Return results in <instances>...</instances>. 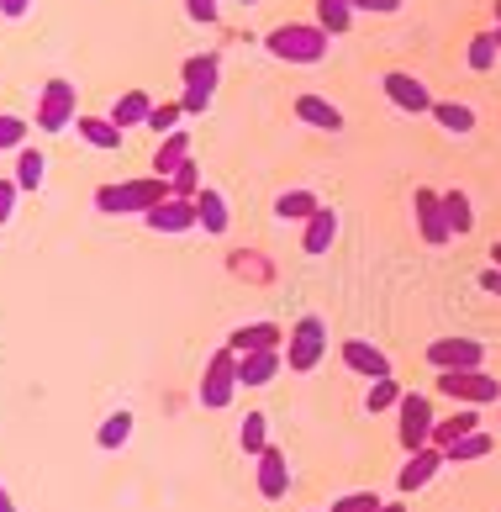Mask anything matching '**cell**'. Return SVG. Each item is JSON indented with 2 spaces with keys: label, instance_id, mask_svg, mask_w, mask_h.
I'll return each instance as SVG.
<instances>
[{
  "label": "cell",
  "instance_id": "34",
  "mask_svg": "<svg viewBox=\"0 0 501 512\" xmlns=\"http://www.w3.org/2000/svg\"><path fill=\"white\" fill-rule=\"evenodd\" d=\"M496 53H501L496 32H480V37H470V53H465V59H470L475 74H491V69H496Z\"/></svg>",
  "mask_w": 501,
  "mask_h": 512
},
{
  "label": "cell",
  "instance_id": "6",
  "mask_svg": "<svg viewBox=\"0 0 501 512\" xmlns=\"http://www.w3.org/2000/svg\"><path fill=\"white\" fill-rule=\"evenodd\" d=\"M327 359V322L322 317H301L291 333H285V370L312 375Z\"/></svg>",
  "mask_w": 501,
  "mask_h": 512
},
{
  "label": "cell",
  "instance_id": "19",
  "mask_svg": "<svg viewBox=\"0 0 501 512\" xmlns=\"http://www.w3.org/2000/svg\"><path fill=\"white\" fill-rule=\"evenodd\" d=\"M301 227H306V233H301V249L312 254V259H322V254L338 243V212H333V206H322V212H317L312 222H301Z\"/></svg>",
  "mask_w": 501,
  "mask_h": 512
},
{
  "label": "cell",
  "instance_id": "35",
  "mask_svg": "<svg viewBox=\"0 0 501 512\" xmlns=\"http://www.w3.org/2000/svg\"><path fill=\"white\" fill-rule=\"evenodd\" d=\"M127 439H132V412H111L101 423V433H95V444H101V449H122Z\"/></svg>",
  "mask_w": 501,
  "mask_h": 512
},
{
  "label": "cell",
  "instance_id": "40",
  "mask_svg": "<svg viewBox=\"0 0 501 512\" xmlns=\"http://www.w3.org/2000/svg\"><path fill=\"white\" fill-rule=\"evenodd\" d=\"M16 196H22V185H16V180H0V227L11 222V212H16Z\"/></svg>",
  "mask_w": 501,
  "mask_h": 512
},
{
  "label": "cell",
  "instance_id": "15",
  "mask_svg": "<svg viewBox=\"0 0 501 512\" xmlns=\"http://www.w3.org/2000/svg\"><path fill=\"white\" fill-rule=\"evenodd\" d=\"M227 349H233V354L285 349V333H280V322H238V328L227 333Z\"/></svg>",
  "mask_w": 501,
  "mask_h": 512
},
{
  "label": "cell",
  "instance_id": "14",
  "mask_svg": "<svg viewBox=\"0 0 501 512\" xmlns=\"http://www.w3.org/2000/svg\"><path fill=\"white\" fill-rule=\"evenodd\" d=\"M343 365H349L354 375H364V381H380V375H391V359H385L380 344H370V338H343Z\"/></svg>",
  "mask_w": 501,
  "mask_h": 512
},
{
  "label": "cell",
  "instance_id": "48",
  "mask_svg": "<svg viewBox=\"0 0 501 512\" xmlns=\"http://www.w3.org/2000/svg\"><path fill=\"white\" fill-rule=\"evenodd\" d=\"M491 16H496V27H501V0H496V6H491Z\"/></svg>",
  "mask_w": 501,
  "mask_h": 512
},
{
  "label": "cell",
  "instance_id": "26",
  "mask_svg": "<svg viewBox=\"0 0 501 512\" xmlns=\"http://www.w3.org/2000/svg\"><path fill=\"white\" fill-rule=\"evenodd\" d=\"M401 396H407V386L396 381V375H380V381H370V391H364V412L380 417V412H396Z\"/></svg>",
  "mask_w": 501,
  "mask_h": 512
},
{
  "label": "cell",
  "instance_id": "11",
  "mask_svg": "<svg viewBox=\"0 0 501 512\" xmlns=\"http://www.w3.org/2000/svg\"><path fill=\"white\" fill-rule=\"evenodd\" d=\"M428 365L433 370H486V344L480 338H433Z\"/></svg>",
  "mask_w": 501,
  "mask_h": 512
},
{
  "label": "cell",
  "instance_id": "41",
  "mask_svg": "<svg viewBox=\"0 0 501 512\" xmlns=\"http://www.w3.org/2000/svg\"><path fill=\"white\" fill-rule=\"evenodd\" d=\"M349 6H354V11H370V16H396L407 0H349Z\"/></svg>",
  "mask_w": 501,
  "mask_h": 512
},
{
  "label": "cell",
  "instance_id": "38",
  "mask_svg": "<svg viewBox=\"0 0 501 512\" xmlns=\"http://www.w3.org/2000/svg\"><path fill=\"white\" fill-rule=\"evenodd\" d=\"M385 502H380V491H349V497H338L327 512H380Z\"/></svg>",
  "mask_w": 501,
  "mask_h": 512
},
{
  "label": "cell",
  "instance_id": "27",
  "mask_svg": "<svg viewBox=\"0 0 501 512\" xmlns=\"http://www.w3.org/2000/svg\"><path fill=\"white\" fill-rule=\"evenodd\" d=\"M312 6H317V27H322L327 37H343V32L354 27V16H359L349 0H312Z\"/></svg>",
  "mask_w": 501,
  "mask_h": 512
},
{
  "label": "cell",
  "instance_id": "2",
  "mask_svg": "<svg viewBox=\"0 0 501 512\" xmlns=\"http://www.w3.org/2000/svg\"><path fill=\"white\" fill-rule=\"evenodd\" d=\"M327 43H333V37H327L317 22H280V27L264 32L269 59H280V64H322Z\"/></svg>",
  "mask_w": 501,
  "mask_h": 512
},
{
  "label": "cell",
  "instance_id": "4",
  "mask_svg": "<svg viewBox=\"0 0 501 512\" xmlns=\"http://www.w3.org/2000/svg\"><path fill=\"white\" fill-rule=\"evenodd\" d=\"M238 354L233 349H217L206 359V370H201V386H196V396H201V407L206 412H222V407H233V396H238Z\"/></svg>",
  "mask_w": 501,
  "mask_h": 512
},
{
  "label": "cell",
  "instance_id": "3",
  "mask_svg": "<svg viewBox=\"0 0 501 512\" xmlns=\"http://www.w3.org/2000/svg\"><path fill=\"white\" fill-rule=\"evenodd\" d=\"M180 80H185V117H206L211 96H217V80H222V59L217 53H190V59L180 64Z\"/></svg>",
  "mask_w": 501,
  "mask_h": 512
},
{
  "label": "cell",
  "instance_id": "5",
  "mask_svg": "<svg viewBox=\"0 0 501 512\" xmlns=\"http://www.w3.org/2000/svg\"><path fill=\"white\" fill-rule=\"evenodd\" d=\"M433 386L459 407H496L501 402V381L491 370H438Z\"/></svg>",
  "mask_w": 501,
  "mask_h": 512
},
{
  "label": "cell",
  "instance_id": "44",
  "mask_svg": "<svg viewBox=\"0 0 501 512\" xmlns=\"http://www.w3.org/2000/svg\"><path fill=\"white\" fill-rule=\"evenodd\" d=\"M0 512H16V502H11V491L0 486Z\"/></svg>",
  "mask_w": 501,
  "mask_h": 512
},
{
  "label": "cell",
  "instance_id": "23",
  "mask_svg": "<svg viewBox=\"0 0 501 512\" xmlns=\"http://www.w3.org/2000/svg\"><path fill=\"white\" fill-rule=\"evenodd\" d=\"M74 132H80L90 148H106V154H117V148H122V127L111 117H74Z\"/></svg>",
  "mask_w": 501,
  "mask_h": 512
},
{
  "label": "cell",
  "instance_id": "32",
  "mask_svg": "<svg viewBox=\"0 0 501 512\" xmlns=\"http://www.w3.org/2000/svg\"><path fill=\"white\" fill-rule=\"evenodd\" d=\"M238 449L254 454V460L269 449V417H264V412H248L243 423H238Z\"/></svg>",
  "mask_w": 501,
  "mask_h": 512
},
{
  "label": "cell",
  "instance_id": "33",
  "mask_svg": "<svg viewBox=\"0 0 501 512\" xmlns=\"http://www.w3.org/2000/svg\"><path fill=\"white\" fill-rule=\"evenodd\" d=\"M206 191V185H201V164L196 159H185L180 169H175V175H169V196H180V201H196Z\"/></svg>",
  "mask_w": 501,
  "mask_h": 512
},
{
  "label": "cell",
  "instance_id": "49",
  "mask_svg": "<svg viewBox=\"0 0 501 512\" xmlns=\"http://www.w3.org/2000/svg\"><path fill=\"white\" fill-rule=\"evenodd\" d=\"M496 43H501V27H496Z\"/></svg>",
  "mask_w": 501,
  "mask_h": 512
},
{
  "label": "cell",
  "instance_id": "8",
  "mask_svg": "<svg viewBox=\"0 0 501 512\" xmlns=\"http://www.w3.org/2000/svg\"><path fill=\"white\" fill-rule=\"evenodd\" d=\"M396 439H401V449H428L433 444V423H438V417H433V402H428V396H422V391H407V396H401V407H396Z\"/></svg>",
  "mask_w": 501,
  "mask_h": 512
},
{
  "label": "cell",
  "instance_id": "31",
  "mask_svg": "<svg viewBox=\"0 0 501 512\" xmlns=\"http://www.w3.org/2000/svg\"><path fill=\"white\" fill-rule=\"evenodd\" d=\"M443 212H449V227H454V238H465L470 227H475V201H470V191H443Z\"/></svg>",
  "mask_w": 501,
  "mask_h": 512
},
{
  "label": "cell",
  "instance_id": "50",
  "mask_svg": "<svg viewBox=\"0 0 501 512\" xmlns=\"http://www.w3.org/2000/svg\"><path fill=\"white\" fill-rule=\"evenodd\" d=\"M496 423H501V412H496Z\"/></svg>",
  "mask_w": 501,
  "mask_h": 512
},
{
  "label": "cell",
  "instance_id": "37",
  "mask_svg": "<svg viewBox=\"0 0 501 512\" xmlns=\"http://www.w3.org/2000/svg\"><path fill=\"white\" fill-rule=\"evenodd\" d=\"M11 148H27V122L16 111H0V154H11Z\"/></svg>",
  "mask_w": 501,
  "mask_h": 512
},
{
  "label": "cell",
  "instance_id": "28",
  "mask_svg": "<svg viewBox=\"0 0 501 512\" xmlns=\"http://www.w3.org/2000/svg\"><path fill=\"white\" fill-rule=\"evenodd\" d=\"M491 449H496V439H491L486 428H475V433H465L459 444H449L443 454H449V465H475V460H486Z\"/></svg>",
  "mask_w": 501,
  "mask_h": 512
},
{
  "label": "cell",
  "instance_id": "22",
  "mask_svg": "<svg viewBox=\"0 0 501 512\" xmlns=\"http://www.w3.org/2000/svg\"><path fill=\"white\" fill-rule=\"evenodd\" d=\"M148 111H153V96H148V90H122L117 106H111V122H117L122 132H132V127L148 122Z\"/></svg>",
  "mask_w": 501,
  "mask_h": 512
},
{
  "label": "cell",
  "instance_id": "18",
  "mask_svg": "<svg viewBox=\"0 0 501 512\" xmlns=\"http://www.w3.org/2000/svg\"><path fill=\"white\" fill-rule=\"evenodd\" d=\"M296 122H306V127H317V132H343V111L327 101V96H296Z\"/></svg>",
  "mask_w": 501,
  "mask_h": 512
},
{
  "label": "cell",
  "instance_id": "25",
  "mask_svg": "<svg viewBox=\"0 0 501 512\" xmlns=\"http://www.w3.org/2000/svg\"><path fill=\"white\" fill-rule=\"evenodd\" d=\"M480 428V412L475 407H459V412H449L443 423H433V444L438 449H449V444H459L465 433H475Z\"/></svg>",
  "mask_w": 501,
  "mask_h": 512
},
{
  "label": "cell",
  "instance_id": "39",
  "mask_svg": "<svg viewBox=\"0 0 501 512\" xmlns=\"http://www.w3.org/2000/svg\"><path fill=\"white\" fill-rule=\"evenodd\" d=\"M185 16L201 27H217L222 22V0H185Z\"/></svg>",
  "mask_w": 501,
  "mask_h": 512
},
{
  "label": "cell",
  "instance_id": "30",
  "mask_svg": "<svg viewBox=\"0 0 501 512\" xmlns=\"http://www.w3.org/2000/svg\"><path fill=\"white\" fill-rule=\"evenodd\" d=\"M43 169H48L43 148H16V169H11V180L22 185V191H37V185H43Z\"/></svg>",
  "mask_w": 501,
  "mask_h": 512
},
{
  "label": "cell",
  "instance_id": "42",
  "mask_svg": "<svg viewBox=\"0 0 501 512\" xmlns=\"http://www.w3.org/2000/svg\"><path fill=\"white\" fill-rule=\"evenodd\" d=\"M27 11H32V0H0V16H11V22H22Z\"/></svg>",
  "mask_w": 501,
  "mask_h": 512
},
{
  "label": "cell",
  "instance_id": "36",
  "mask_svg": "<svg viewBox=\"0 0 501 512\" xmlns=\"http://www.w3.org/2000/svg\"><path fill=\"white\" fill-rule=\"evenodd\" d=\"M180 117H185V106L180 101H153V111H148V132H180Z\"/></svg>",
  "mask_w": 501,
  "mask_h": 512
},
{
  "label": "cell",
  "instance_id": "10",
  "mask_svg": "<svg viewBox=\"0 0 501 512\" xmlns=\"http://www.w3.org/2000/svg\"><path fill=\"white\" fill-rule=\"evenodd\" d=\"M380 90H385V101H391L396 111H412V117H433V90L417 80V74H407V69H391L380 80Z\"/></svg>",
  "mask_w": 501,
  "mask_h": 512
},
{
  "label": "cell",
  "instance_id": "13",
  "mask_svg": "<svg viewBox=\"0 0 501 512\" xmlns=\"http://www.w3.org/2000/svg\"><path fill=\"white\" fill-rule=\"evenodd\" d=\"M143 227H153V233H196L201 217H196V201H180V196H164L153 212L143 217Z\"/></svg>",
  "mask_w": 501,
  "mask_h": 512
},
{
  "label": "cell",
  "instance_id": "16",
  "mask_svg": "<svg viewBox=\"0 0 501 512\" xmlns=\"http://www.w3.org/2000/svg\"><path fill=\"white\" fill-rule=\"evenodd\" d=\"M285 491H291V465H285V449L280 444H269L259 454V497L264 502H280Z\"/></svg>",
  "mask_w": 501,
  "mask_h": 512
},
{
  "label": "cell",
  "instance_id": "20",
  "mask_svg": "<svg viewBox=\"0 0 501 512\" xmlns=\"http://www.w3.org/2000/svg\"><path fill=\"white\" fill-rule=\"evenodd\" d=\"M196 217H201V233H211V238H222L227 227H233V212H227V196L222 191H206L196 196Z\"/></svg>",
  "mask_w": 501,
  "mask_h": 512
},
{
  "label": "cell",
  "instance_id": "9",
  "mask_svg": "<svg viewBox=\"0 0 501 512\" xmlns=\"http://www.w3.org/2000/svg\"><path fill=\"white\" fill-rule=\"evenodd\" d=\"M412 217H417V238L428 243V249H443V243L454 238L449 212H443V191H428V185H417V191H412Z\"/></svg>",
  "mask_w": 501,
  "mask_h": 512
},
{
  "label": "cell",
  "instance_id": "1",
  "mask_svg": "<svg viewBox=\"0 0 501 512\" xmlns=\"http://www.w3.org/2000/svg\"><path fill=\"white\" fill-rule=\"evenodd\" d=\"M164 196H169L164 175H138V180L101 185V191H95V212H101V217H148Z\"/></svg>",
  "mask_w": 501,
  "mask_h": 512
},
{
  "label": "cell",
  "instance_id": "17",
  "mask_svg": "<svg viewBox=\"0 0 501 512\" xmlns=\"http://www.w3.org/2000/svg\"><path fill=\"white\" fill-rule=\"evenodd\" d=\"M285 370V349H259V354H238V381L243 386H269Z\"/></svg>",
  "mask_w": 501,
  "mask_h": 512
},
{
  "label": "cell",
  "instance_id": "24",
  "mask_svg": "<svg viewBox=\"0 0 501 512\" xmlns=\"http://www.w3.org/2000/svg\"><path fill=\"white\" fill-rule=\"evenodd\" d=\"M317 212H322L317 191H280V196H275V217H280V222H312Z\"/></svg>",
  "mask_w": 501,
  "mask_h": 512
},
{
  "label": "cell",
  "instance_id": "7",
  "mask_svg": "<svg viewBox=\"0 0 501 512\" xmlns=\"http://www.w3.org/2000/svg\"><path fill=\"white\" fill-rule=\"evenodd\" d=\"M74 117H80V90L64 74H53L43 85V96H37V132H64L74 127Z\"/></svg>",
  "mask_w": 501,
  "mask_h": 512
},
{
  "label": "cell",
  "instance_id": "43",
  "mask_svg": "<svg viewBox=\"0 0 501 512\" xmlns=\"http://www.w3.org/2000/svg\"><path fill=\"white\" fill-rule=\"evenodd\" d=\"M480 291L501 296V270H496V264H486V270H480Z\"/></svg>",
  "mask_w": 501,
  "mask_h": 512
},
{
  "label": "cell",
  "instance_id": "29",
  "mask_svg": "<svg viewBox=\"0 0 501 512\" xmlns=\"http://www.w3.org/2000/svg\"><path fill=\"white\" fill-rule=\"evenodd\" d=\"M433 122L454 138H465V132H475V111L465 101H433Z\"/></svg>",
  "mask_w": 501,
  "mask_h": 512
},
{
  "label": "cell",
  "instance_id": "47",
  "mask_svg": "<svg viewBox=\"0 0 501 512\" xmlns=\"http://www.w3.org/2000/svg\"><path fill=\"white\" fill-rule=\"evenodd\" d=\"M227 6H259V0H227Z\"/></svg>",
  "mask_w": 501,
  "mask_h": 512
},
{
  "label": "cell",
  "instance_id": "21",
  "mask_svg": "<svg viewBox=\"0 0 501 512\" xmlns=\"http://www.w3.org/2000/svg\"><path fill=\"white\" fill-rule=\"evenodd\" d=\"M190 159V132H164L159 148H153V175H175V169Z\"/></svg>",
  "mask_w": 501,
  "mask_h": 512
},
{
  "label": "cell",
  "instance_id": "12",
  "mask_svg": "<svg viewBox=\"0 0 501 512\" xmlns=\"http://www.w3.org/2000/svg\"><path fill=\"white\" fill-rule=\"evenodd\" d=\"M449 465V454H443L438 444H428V449H412L407 454V465L396 470V491L401 497H412V491H422V486H433V476Z\"/></svg>",
  "mask_w": 501,
  "mask_h": 512
},
{
  "label": "cell",
  "instance_id": "45",
  "mask_svg": "<svg viewBox=\"0 0 501 512\" xmlns=\"http://www.w3.org/2000/svg\"><path fill=\"white\" fill-rule=\"evenodd\" d=\"M380 512H407V507H401V502H385V507H380Z\"/></svg>",
  "mask_w": 501,
  "mask_h": 512
},
{
  "label": "cell",
  "instance_id": "46",
  "mask_svg": "<svg viewBox=\"0 0 501 512\" xmlns=\"http://www.w3.org/2000/svg\"><path fill=\"white\" fill-rule=\"evenodd\" d=\"M491 264H496V270H501V243H496V249H491Z\"/></svg>",
  "mask_w": 501,
  "mask_h": 512
}]
</instances>
